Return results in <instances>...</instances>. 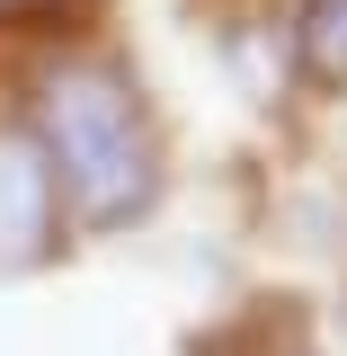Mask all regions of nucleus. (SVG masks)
Returning a JSON list of instances; mask_svg holds the SVG:
<instances>
[{"mask_svg":"<svg viewBox=\"0 0 347 356\" xmlns=\"http://www.w3.org/2000/svg\"><path fill=\"white\" fill-rule=\"evenodd\" d=\"M36 143H45V170H54V196H63V222L125 232V222L152 214V196H161V143H152V116H143V89L116 63H63V72H45Z\"/></svg>","mask_w":347,"mask_h":356,"instance_id":"f257e3e1","label":"nucleus"},{"mask_svg":"<svg viewBox=\"0 0 347 356\" xmlns=\"http://www.w3.org/2000/svg\"><path fill=\"white\" fill-rule=\"evenodd\" d=\"M63 241V196H54V170H45L36 125H0V276L54 259Z\"/></svg>","mask_w":347,"mask_h":356,"instance_id":"f03ea898","label":"nucleus"},{"mask_svg":"<svg viewBox=\"0 0 347 356\" xmlns=\"http://www.w3.org/2000/svg\"><path fill=\"white\" fill-rule=\"evenodd\" d=\"M294 63L321 89H347V0H303L294 9Z\"/></svg>","mask_w":347,"mask_h":356,"instance_id":"7ed1b4c3","label":"nucleus"}]
</instances>
